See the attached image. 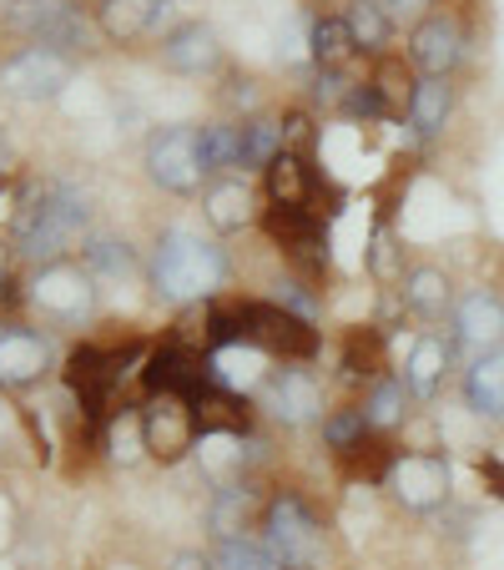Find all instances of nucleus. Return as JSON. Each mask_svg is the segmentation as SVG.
Masks as SVG:
<instances>
[{
  "label": "nucleus",
  "instance_id": "nucleus-1",
  "mask_svg": "<svg viewBox=\"0 0 504 570\" xmlns=\"http://www.w3.org/2000/svg\"><path fill=\"white\" fill-rule=\"evenodd\" d=\"M81 227H87V193L71 183H51L16 217V248L31 258H56Z\"/></svg>",
  "mask_w": 504,
  "mask_h": 570
},
{
  "label": "nucleus",
  "instance_id": "nucleus-2",
  "mask_svg": "<svg viewBox=\"0 0 504 570\" xmlns=\"http://www.w3.org/2000/svg\"><path fill=\"white\" fill-rule=\"evenodd\" d=\"M223 283V253L213 243H202L197 233L187 227H172V233L161 237L157 248V288L161 298H197V293L217 288Z\"/></svg>",
  "mask_w": 504,
  "mask_h": 570
},
{
  "label": "nucleus",
  "instance_id": "nucleus-3",
  "mask_svg": "<svg viewBox=\"0 0 504 570\" xmlns=\"http://www.w3.org/2000/svg\"><path fill=\"white\" fill-rule=\"evenodd\" d=\"M268 550L278 566L288 570H313L323 560V540H318V520L308 515L298 495H278L268 505Z\"/></svg>",
  "mask_w": 504,
  "mask_h": 570
},
{
  "label": "nucleus",
  "instance_id": "nucleus-4",
  "mask_svg": "<svg viewBox=\"0 0 504 570\" xmlns=\"http://www.w3.org/2000/svg\"><path fill=\"white\" fill-rule=\"evenodd\" d=\"M11 26L31 36L36 46H46V51H76V46H87V16H81V6H71V0H16Z\"/></svg>",
  "mask_w": 504,
  "mask_h": 570
},
{
  "label": "nucleus",
  "instance_id": "nucleus-5",
  "mask_svg": "<svg viewBox=\"0 0 504 570\" xmlns=\"http://www.w3.org/2000/svg\"><path fill=\"white\" fill-rule=\"evenodd\" d=\"M243 328H247V344L273 348V354H313L318 348V334L308 328V318L288 313L283 303H243Z\"/></svg>",
  "mask_w": 504,
  "mask_h": 570
},
{
  "label": "nucleus",
  "instance_id": "nucleus-6",
  "mask_svg": "<svg viewBox=\"0 0 504 570\" xmlns=\"http://www.w3.org/2000/svg\"><path fill=\"white\" fill-rule=\"evenodd\" d=\"M147 167L167 193H197L202 183V157H197V131L192 127H167L151 137Z\"/></svg>",
  "mask_w": 504,
  "mask_h": 570
},
{
  "label": "nucleus",
  "instance_id": "nucleus-7",
  "mask_svg": "<svg viewBox=\"0 0 504 570\" xmlns=\"http://www.w3.org/2000/svg\"><path fill=\"white\" fill-rule=\"evenodd\" d=\"M66 384L81 399V410H87L91 420H101L111 389H117V354H107V348H97V344H81L66 358Z\"/></svg>",
  "mask_w": 504,
  "mask_h": 570
},
{
  "label": "nucleus",
  "instance_id": "nucleus-8",
  "mask_svg": "<svg viewBox=\"0 0 504 570\" xmlns=\"http://www.w3.org/2000/svg\"><path fill=\"white\" fill-rule=\"evenodd\" d=\"M213 384H217V374L192 354V348H157V354L147 358V389L151 394H177V399L192 404V399L207 394Z\"/></svg>",
  "mask_w": 504,
  "mask_h": 570
},
{
  "label": "nucleus",
  "instance_id": "nucleus-9",
  "mask_svg": "<svg viewBox=\"0 0 504 570\" xmlns=\"http://www.w3.org/2000/svg\"><path fill=\"white\" fill-rule=\"evenodd\" d=\"M0 81H6V91H16V97L46 101V97H61V87L71 81V66H66L61 51L31 46V51H21L6 71H0Z\"/></svg>",
  "mask_w": 504,
  "mask_h": 570
},
{
  "label": "nucleus",
  "instance_id": "nucleus-10",
  "mask_svg": "<svg viewBox=\"0 0 504 570\" xmlns=\"http://www.w3.org/2000/svg\"><path fill=\"white\" fill-rule=\"evenodd\" d=\"M388 484H394V495L404 500L408 510H434L449 495V464H444L439 454H404V460H394V470H388Z\"/></svg>",
  "mask_w": 504,
  "mask_h": 570
},
{
  "label": "nucleus",
  "instance_id": "nucleus-11",
  "mask_svg": "<svg viewBox=\"0 0 504 570\" xmlns=\"http://www.w3.org/2000/svg\"><path fill=\"white\" fill-rule=\"evenodd\" d=\"M141 430H147V450L157 460H177L192 450V404L177 394H157V404L141 414Z\"/></svg>",
  "mask_w": 504,
  "mask_h": 570
},
{
  "label": "nucleus",
  "instance_id": "nucleus-12",
  "mask_svg": "<svg viewBox=\"0 0 504 570\" xmlns=\"http://www.w3.org/2000/svg\"><path fill=\"white\" fill-rule=\"evenodd\" d=\"M408 51H414V61L424 66L429 76H444L459 66L464 56V31L454 16H429V21L414 26V41H408Z\"/></svg>",
  "mask_w": 504,
  "mask_h": 570
},
{
  "label": "nucleus",
  "instance_id": "nucleus-13",
  "mask_svg": "<svg viewBox=\"0 0 504 570\" xmlns=\"http://www.w3.org/2000/svg\"><path fill=\"white\" fill-rule=\"evenodd\" d=\"M161 61L172 66V71H187V76L213 71V66L223 61V46H217V31H213V26H202V21L177 26V31L167 36V41H161Z\"/></svg>",
  "mask_w": 504,
  "mask_h": 570
},
{
  "label": "nucleus",
  "instance_id": "nucleus-14",
  "mask_svg": "<svg viewBox=\"0 0 504 570\" xmlns=\"http://www.w3.org/2000/svg\"><path fill=\"white\" fill-rule=\"evenodd\" d=\"M318 404H323L318 379L303 374V368H283V374L268 384V410L278 414L283 424H303V420H313V414H318Z\"/></svg>",
  "mask_w": 504,
  "mask_h": 570
},
{
  "label": "nucleus",
  "instance_id": "nucleus-15",
  "mask_svg": "<svg viewBox=\"0 0 504 570\" xmlns=\"http://www.w3.org/2000/svg\"><path fill=\"white\" fill-rule=\"evenodd\" d=\"M31 298L41 303V308L61 313V318H81V313L91 308V283H87V273H76V268H46L41 278H36Z\"/></svg>",
  "mask_w": 504,
  "mask_h": 570
},
{
  "label": "nucleus",
  "instance_id": "nucleus-16",
  "mask_svg": "<svg viewBox=\"0 0 504 570\" xmlns=\"http://www.w3.org/2000/svg\"><path fill=\"white\" fill-rule=\"evenodd\" d=\"M464 399L470 410L490 424H504V354H484L474 358L470 379H464Z\"/></svg>",
  "mask_w": 504,
  "mask_h": 570
},
{
  "label": "nucleus",
  "instance_id": "nucleus-17",
  "mask_svg": "<svg viewBox=\"0 0 504 570\" xmlns=\"http://www.w3.org/2000/svg\"><path fill=\"white\" fill-rule=\"evenodd\" d=\"M46 368V344L26 328H0V384H31Z\"/></svg>",
  "mask_w": 504,
  "mask_h": 570
},
{
  "label": "nucleus",
  "instance_id": "nucleus-18",
  "mask_svg": "<svg viewBox=\"0 0 504 570\" xmlns=\"http://www.w3.org/2000/svg\"><path fill=\"white\" fill-rule=\"evenodd\" d=\"M459 338L470 348H494L504 338V303L494 293H470L459 303Z\"/></svg>",
  "mask_w": 504,
  "mask_h": 570
},
{
  "label": "nucleus",
  "instance_id": "nucleus-19",
  "mask_svg": "<svg viewBox=\"0 0 504 570\" xmlns=\"http://www.w3.org/2000/svg\"><path fill=\"white\" fill-rule=\"evenodd\" d=\"M161 11H167L161 0H101V31L111 41H137L141 31L157 26Z\"/></svg>",
  "mask_w": 504,
  "mask_h": 570
},
{
  "label": "nucleus",
  "instance_id": "nucleus-20",
  "mask_svg": "<svg viewBox=\"0 0 504 570\" xmlns=\"http://www.w3.org/2000/svg\"><path fill=\"white\" fill-rule=\"evenodd\" d=\"M268 237H273V243H283L293 258H313V253H318V243H323L313 213H303V207H273V213H268Z\"/></svg>",
  "mask_w": 504,
  "mask_h": 570
},
{
  "label": "nucleus",
  "instance_id": "nucleus-21",
  "mask_svg": "<svg viewBox=\"0 0 504 570\" xmlns=\"http://www.w3.org/2000/svg\"><path fill=\"white\" fill-rule=\"evenodd\" d=\"M354 31H348V21H338V16H323V21H313L308 26V56L318 66H344L348 56H354Z\"/></svg>",
  "mask_w": 504,
  "mask_h": 570
},
{
  "label": "nucleus",
  "instance_id": "nucleus-22",
  "mask_svg": "<svg viewBox=\"0 0 504 570\" xmlns=\"http://www.w3.org/2000/svg\"><path fill=\"white\" fill-rule=\"evenodd\" d=\"M197 157H202V173H227V167H243V127H197Z\"/></svg>",
  "mask_w": 504,
  "mask_h": 570
},
{
  "label": "nucleus",
  "instance_id": "nucleus-23",
  "mask_svg": "<svg viewBox=\"0 0 504 570\" xmlns=\"http://www.w3.org/2000/svg\"><path fill=\"white\" fill-rule=\"evenodd\" d=\"M449 87H444V76H429V81H418L414 91V107H408V121H414L418 137H434V131L444 127V117H449Z\"/></svg>",
  "mask_w": 504,
  "mask_h": 570
},
{
  "label": "nucleus",
  "instance_id": "nucleus-24",
  "mask_svg": "<svg viewBox=\"0 0 504 570\" xmlns=\"http://www.w3.org/2000/svg\"><path fill=\"white\" fill-rule=\"evenodd\" d=\"M268 197L278 207H303L308 203V167H303V157L283 151V157L273 161L268 167Z\"/></svg>",
  "mask_w": 504,
  "mask_h": 570
},
{
  "label": "nucleus",
  "instance_id": "nucleus-25",
  "mask_svg": "<svg viewBox=\"0 0 504 570\" xmlns=\"http://www.w3.org/2000/svg\"><path fill=\"white\" fill-rule=\"evenodd\" d=\"M404 298H408V308H414L418 318H439L444 303H449V283H444L439 268H414L408 273Z\"/></svg>",
  "mask_w": 504,
  "mask_h": 570
},
{
  "label": "nucleus",
  "instance_id": "nucleus-26",
  "mask_svg": "<svg viewBox=\"0 0 504 570\" xmlns=\"http://www.w3.org/2000/svg\"><path fill=\"white\" fill-rule=\"evenodd\" d=\"M444 364H449V354H444L439 338H418L414 354H408V389L414 394H434V384L444 379Z\"/></svg>",
  "mask_w": 504,
  "mask_h": 570
},
{
  "label": "nucleus",
  "instance_id": "nucleus-27",
  "mask_svg": "<svg viewBox=\"0 0 504 570\" xmlns=\"http://www.w3.org/2000/svg\"><path fill=\"white\" fill-rule=\"evenodd\" d=\"M283 157V121H247L243 127V167H273Z\"/></svg>",
  "mask_w": 504,
  "mask_h": 570
},
{
  "label": "nucleus",
  "instance_id": "nucleus-28",
  "mask_svg": "<svg viewBox=\"0 0 504 570\" xmlns=\"http://www.w3.org/2000/svg\"><path fill=\"white\" fill-rule=\"evenodd\" d=\"M348 31H354V41L364 46V51H378V46L388 41V36H394V26H388V16L378 11L374 0H354V6H348Z\"/></svg>",
  "mask_w": 504,
  "mask_h": 570
},
{
  "label": "nucleus",
  "instance_id": "nucleus-29",
  "mask_svg": "<svg viewBox=\"0 0 504 570\" xmlns=\"http://www.w3.org/2000/svg\"><path fill=\"white\" fill-rule=\"evenodd\" d=\"M217 570H283V566L273 560L268 546H258V540L227 535L223 550H217Z\"/></svg>",
  "mask_w": 504,
  "mask_h": 570
},
{
  "label": "nucleus",
  "instance_id": "nucleus-30",
  "mask_svg": "<svg viewBox=\"0 0 504 570\" xmlns=\"http://www.w3.org/2000/svg\"><path fill=\"white\" fill-rule=\"evenodd\" d=\"M374 87H378V97H384V111H388V117H398V111L414 107L418 81H408V71H404L398 61H384V66H378V76H374Z\"/></svg>",
  "mask_w": 504,
  "mask_h": 570
},
{
  "label": "nucleus",
  "instance_id": "nucleus-31",
  "mask_svg": "<svg viewBox=\"0 0 504 570\" xmlns=\"http://www.w3.org/2000/svg\"><path fill=\"white\" fill-rule=\"evenodd\" d=\"M207 217H213L223 233L243 227V223H247V187H243V183H223L213 197H207Z\"/></svg>",
  "mask_w": 504,
  "mask_h": 570
},
{
  "label": "nucleus",
  "instance_id": "nucleus-32",
  "mask_svg": "<svg viewBox=\"0 0 504 570\" xmlns=\"http://www.w3.org/2000/svg\"><path fill=\"white\" fill-rule=\"evenodd\" d=\"M213 374H217V389H243L258 379V354H243V344L223 348V354L213 358Z\"/></svg>",
  "mask_w": 504,
  "mask_h": 570
},
{
  "label": "nucleus",
  "instance_id": "nucleus-33",
  "mask_svg": "<svg viewBox=\"0 0 504 570\" xmlns=\"http://www.w3.org/2000/svg\"><path fill=\"white\" fill-rule=\"evenodd\" d=\"M364 420L378 424V430H384V424H398V420H404V384H398V379H384V384L368 394Z\"/></svg>",
  "mask_w": 504,
  "mask_h": 570
},
{
  "label": "nucleus",
  "instance_id": "nucleus-34",
  "mask_svg": "<svg viewBox=\"0 0 504 570\" xmlns=\"http://www.w3.org/2000/svg\"><path fill=\"white\" fill-rule=\"evenodd\" d=\"M87 268L101 273V278H127V273H131V248H127V243L101 237V243H91V248H87Z\"/></svg>",
  "mask_w": 504,
  "mask_h": 570
},
{
  "label": "nucleus",
  "instance_id": "nucleus-35",
  "mask_svg": "<svg viewBox=\"0 0 504 570\" xmlns=\"http://www.w3.org/2000/svg\"><path fill=\"white\" fill-rule=\"evenodd\" d=\"M344 368H348V374H374V368H378V338L368 334V328H364V334H354V338H348Z\"/></svg>",
  "mask_w": 504,
  "mask_h": 570
},
{
  "label": "nucleus",
  "instance_id": "nucleus-36",
  "mask_svg": "<svg viewBox=\"0 0 504 570\" xmlns=\"http://www.w3.org/2000/svg\"><path fill=\"white\" fill-rule=\"evenodd\" d=\"M141 450H147V430H141L137 420L111 424V454H117V460H137Z\"/></svg>",
  "mask_w": 504,
  "mask_h": 570
},
{
  "label": "nucleus",
  "instance_id": "nucleus-37",
  "mask_svg": "<svg viewBox=\"0 0 504 570\" xmlns=\"http://www.w3.org/2000/svg\"><path fill=\"white\" fill-rule=\"evenodd\" d=\"M364 430H368L364 410H348V414H338V420H328V444H338V450H354V444L364 440Z\"/></svg>",
  "mask_w": 504,
  "mask_h": 570
},
{
  "label": "nucleus",
  "instance_id": "nucleus-38",
  "mask_svg": "<svg viewBox=\"0 0 504 570\" xmlns=\"http://www.w3.org/2000/svg\"><path fill=\"white\" fill-rule=\"evenodd\" d=\"M378 11L388 16V26H418V21H429V0H374Z\"/></svg>",
  "mask_w": 504,
  "mask_h": 570
},
{
  "label": "nucleus",
  "instance_id": "nucleus-39",
  "mask_svg": "<svg viewBox=\"0 0 504 570\" xmlns=\"http://www.w3.org/2000/svg\"><path fill=\"white\" fill-rule=\"evenodd\" d=\"M344 111H348V117H368V121H374V117H388V111H384V97H378L374 81H364V87L348 91V97H344Z\"/></svg>",
  "mask_w": 504,
  "mask_h": 570
},
{
  "label": "nucleus",
  "instance_id": "nucleus-40",
  "mask_svg": "<svg viewBox=\"0 0 504 570\" xmlns=\"http://www.w3.org/2000/svg\"><path fill=\"white\" fill-rule=\"evenodd\" d=\"M237 510H243V495H223V505L213 510V525L223 530V540L233 535V525H237Z\"/></svg>",
  "mask_w": 504,
  "mask_h": 570
},
{
  "label": "nucleus",
  "instance_id": "nucleus-41",
  "mask_svg": "<svg viewBox=\"0 0 504 570\" xmlns=\"http://www.w3.org/2000/svg\"><path fill=\"white\" fill-rule=\"evenodd\" d=\"M283 303H288V313H298V318H313V298L298 288V283H288V288H283Z\"/></svg>",
  "mask_w": 504,
  "mask_h": 570
},
{
  "label": "nucleus",
  "instance_id": "nucleus-42",
  "mask_svg": "<svg viewBox=\"0 0 504 570\" xmlns=\"http://www.w3.org/2000/svg\"><path fill=\"white\" fill-rule=\"evenodd\" d=\"M480 480L490 484V495L504 500V464L500 460H480Z\"/></svg>",
  "mask_w": 504,
  "mask_h": 570
},
{
  "label": "nucleus",
  "instance_id": "nucleus-43",
  "mask_svg": "<svg viewBox=\"0 0 504 570\" xmlns=\"http://www.w3.org/2000/svg\"><path fill=\"white\" fill-rule=\"evenodd\" d=\"M374 273H394V243H388V233L374 237Z\"/></svg>",
  "mask_w": 504,
  "mask_h": 570
},
{
  "label": "nucleus",
  "instance_id": "nucleus-44",
  "mask_svg": "<svg viewBox=\"0 0 504 570\" xmlns=\"http://www.w3.org/2000/svg\"><path fill=\"white\" fill-rule=\"evenodd\" d=\"M172 570H207V560H202V556H177Z\"/></svg>",
  "mask_w": 504,
  "mask_h": 570
},
{
  "label": "nucleus",
  "instance_id": "nucleus-45",
  "mask_svg": "<svg viewBox=\"0 0 504 570\" xmlns=\"http://www.w3.org/2000/svg\"><path fill=\"white\" fill-rule=\"evenodd\" d=\"M0 434H6V420H0Z\"/></svg>",
  "mask_w": 504,
  "mask_h": 570
},
{
  "label": "nucleus",
  "instance_id": "nucleus-46",
  "mask_svg": "<svg viewBox=\"0 0 504 570\" xmlns=\"http://www.w3.org/2000/svg\"><path fill=\"white\" fill-rule=\"evenodd\" d=\"M121 570H131V566H121Z\"/></svg>",
  "mask_w": 504,
  "mask_h": 570
}]
</instances>
